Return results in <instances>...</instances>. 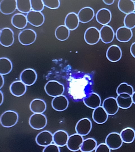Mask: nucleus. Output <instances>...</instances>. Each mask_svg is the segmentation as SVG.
I'll use <instances>...</instances> for the list:
<instances>
[{
    "label": "nucleus",
    "instance_id": "2eb2a0df",
    "mask_svg": "<svg viewBox=\"0 0 135 152\" xmlns=\"http://www.w3.org/2000/svg\"><path fill=\"white\" fill-rule=\"evenodd\" d=\"M106 57L111 62L116 63L121 59V49L117 45H112L107 50Z\"/></svg>",
    "mask_w": 135,
    "mask_h": 152
},
{
    "label": "nucleus",
    "instance_id": "49530a36",
    "mask_svg": "<svg viewBox=\"0 0 135 152\" xmlns=\"http://www.w3.org/2000/svg\"></svg>",
    "mask_w": 135,
    "mask_h": 152
},
{
    "label": "nucleus",
    "instance_id": "aec40b11",
    "mask_svg": "<svg viewBox=\"0 0 135 152\" xmlns=\"http://www.w3.org/2000/svg\"><path fill=\"white\" fill-rule=\"evenodd\" d=\"M80 22L82 23H87L93 19L95 11L90 7H85L81 9L77 14Z\"/></svg>",
    "mask_w": 135,
    "mask_h": 152
},
{
    "label": "nucleus",
    "instance_id": "6e6552de",
    "mask_svg": "<svg viewBox=\"0 0 135 152\" xmlns=\"http://www.w3.org/2000/svg\"><path fill=\"white\" fill-rule=\"evenodd\" d=\"M84 39L87 44L95 45L101 39L100 31L95 27L88 28L84 34Z\"/></svg>",
    "mask_w": 135,
    "mask_h": 152
},
{
    "label": "nucleus",
    "instance_id": "473e14b6",
    "mask_svg": "<svg viewBox=\"0 0 135 152\" xmlns=\"http://www.w3.org/2000/svg\"><path fill=\"white\" fill-rule=\"evenodd\" d=\"M97 146V142L96 140L89 138L84 140L80 150L82 152H91L95 151Z\"/></svg>",
    "mask_w": 135,
    "mask_h": 152
},
{
    "label": "nucleus",
    "instance_id": "c85d7f7f",
    "mask_svg": "<svg viewBox=\"0 0 135 152\" xmlns=\"http://www.w3.org/2000/svg\"><path fill=\"white\" fill-rule=\"evenodd\" d=\"M135 4L131 0H120L118 3V8L120 11L126 15L134 12Z\"/></svg>",
    "mask_w": 135,
    "mask_h": 152
},
{
    "label": "nucleus",
    "instance_id": "ea45409f",
    "mask_svg": "<svg viewBox=\"0 0 135 152\" xmlns=\"http://www.w3.org/2000/svg\"><path fill=\"white\" fill-rule=\"evenodd\" d=\"M111 149L106 143L98 145L95 150V152H111Z\"/></svg>",
    "mask_w": 135,
    "mask_h": 152
},
{
    "label": "nucleus",
    "instance_id": "c9c22d12",
    "mask_svg": "<svg viewBox=\"0 0 135 152\" xmlns=\"http://www.w3.org/2000/svg\"><path fill=\"white\" fill-rule=\"evenodd\" d=\"M125 27L131 29L135 27V12L127 15L124 19Z\"/></svg>",
    "mask_w": 135,
    "mask_h": 152
},
{
    "label": "nucleus",
    "instance_id": "423d86ee",
    "mask_svg": "<svg viewBox=\"0 0 135 152\" xmlns=\"http://www.w3.org/2000/svg\"><path fill=\"white\" fill-rule=\"evenodd\" d=\"M15 42L14 33L12 29L4 28L0 31V44L4 47L12 45Z\"/></svg>",
    "mask_w": 135,
    "mask_h": 152
},
{
    "label": "nucleus",
    "instance_id": "b1692460",
    "mask_svg": "<svg viewBox=\"0 0 135 152\" xmlns=\"http://www.w3.org/2000/svg\"><path fill=\"white\" fill-rule=\"evenodd\" d=\"M80 24L77 14L74 12L69 13L66 16L64 25L70 31H73L77 28Z\"/></svg>",
    "mask_w": 135,
    "mask_h": 152
},
{
    "label": "nucleus",
    "instance_id": "37998d69",
    "mask_svg": "<svg viewBox=\"0 0 135 152\" xmlns=\"http://www.w3.org/2000/svg\"><path fill=\"white\" fill-rule=\"evenodd\" d=\"M103 1L107 5H112L115 2L114 0H103Z\"/></svg>",
    "mask_w": 135,
    "mask_h": 152
},
{
    "label": "nucleus",
    "instance_id": "72a5a7b5",
    "mask_svg": "<svg viewBox=\"0 0 135 152\" xmlns=\"http://www.w3.org/2000/svg\"><path fill=\"white\" fill-rule=\"evenodd\" d=\"M17 10L23 13L28 14L32 10L31 0H17Z\"/></svg>",
    "mask_w": 135,
    "mask_h": 152
},
{
    "label": "nucleus",
    "instance_id": "79ce46f5",
    "mask_svg": "<svg viewBox=\"0 0 135 152\" xmlns=\"http://www.w3.org/2000/svg\"><path fill=\"white\" fill-rule=\"evenodd\" d=\"M4 85V76L0 75V89H1Z\"/></svg>",
    "mask_w": 135,
    "mask_h": 152
},
{
    "label": "nucleus",
    "instance_id": "e433bc0d",
    "mask_svg": "<svg viewBox=\"0 0 135 152\" xmlns=\"http://www.w3.org/2000/svg\"><path fill=\"white\" fill-rule=\"evenodd\" d=\"M32 10L42 12L43 10L44 5L43 0H31Z\"/></svg>",
    "mask_w": 135,
    "mask_h": 152
},
{
    "label": "nucleus",
    "instance_id": "a19ab883",
    "mask_svg": "<svg viewBox=\"0 0 135 152\" xmlns=\"http://www.w3.org/2000/svg\"><path fill=\"white\" fill-rule=\"evenodd\" d=\"M130 53L132 56L135 58V42L133 43L130 47Z\"/></svg>",
    "mask_w": 135,
    "mask_h": 152
},
{
    "label": "nucleus",
    "instance_id": "0eeeda50",
    "mask_svg": "<svg viewBox=\"0 0 135 152\" xmlns=\"http://www.w3.org/2000/svg\"><path fill=\"white\" fill-rule=\"evenodd\" d=\"M92 123L88 118H83L79 120L75 126L76 133L83 136L88 135L91 131Z\"/></svg>",
    "mask_w": 135,
    "mask_h": 152
},
{
    "label": "nucleus",
    "instance_id": "7ed1b4c3",
    "mask_svg": "<svg viewBox=\"0 0 135 152\" xmlns=\"http://www.w3.org/2000/svg\"><path fill=\"white\" fill-rule=\"evenodd\" d=\"M29 124L34 129L40 130L45 127L47 124V119L43 113H34L30 117Z\"/></svg>",
    "mask_w": 135,
    "mask_h": 152
},
{
    "label": "nucleus",
    "instance_id": "9b49d317",
    "mask_svg": "<svg viewBox=\"0 0 135 152\" xmlns=\"http://www.w3.org/2000/svg\"><path fill=\"white\" fill-rule=\"evenodd\" d=\"M84 140L83 136L77 133L69 136L66 145L68 149L73 152L80 151Z\"/></svg>",
    "mask_w": 135,
    "mask_h": 152
},
{
    "label": "nucleus",
    "instance_id": "7c9ffc66",
    "mask_svg": "<svg viewBox=\"0 0 135 152\" xmlns=\"http://www.w3.org/2000/svg\"><path fill=\"white\" fill-rule=\"evenodd\" d=\"M70 30L65 25H60L55 30V37L60 41H65L69 37Z\"/></svg>",
    "mask_w": 135,
    "mask_h": 152
},
{
    "label": "nucleus",
    "instance_id": "f03ea898",
    "mask_svg": "<svg viewBox=\"0 0 135 152\" xmlns=\"http://www.w3.org/2000/svg\"><path fill=\"white\" fill-rule=\"evenodd\" d=\"M19 119L18 114L12 110H7L4 112L1 116L0 122L4 128L12 127L16 124Z\"/></svg>",
    "mask_w": 135,
    "mask_h": 152
},
{
    "label": "nucleus",
    "instance_id": "4be33fe9",
    "mask_svg": "<svg viewBox=\"0 0 135 152\" xmlns=\"http://www.w3.org/2000/svg\"><path fill=\"white\" fill-rule=\"evenodd\" d=\"M108 115L102 106H100L94 110L92 114V118L98 124H103L107 121Z\"/></svg>",
    "mask_w": 135,
    "mask_h": 152
},
{
    "label": "nucleus",
    "instance_id": "20e7f679",
    "mask_svg": "<svg viewBox=\"0 0 135 152\" xmlns=\"http://www.w3.org/2000/svg\"><path fill=\"white\" fill-rule=\"evenodd\" d=\"M37 34L31 29H25L22 30L18 35L19 42L24 46H28L35 42Z\"/></svg>",
    "mask_w": 135,
    "mask_h": 152
},
{
    "label": "nucleus",
    "instance_id": "ddd939ff",
    "mask_svg": "<svg viewBox=\"0 0 135 152\" xmlns=\"http://www.w3.org/2000/svg\"><path fill=\"white\" fill-rule=\"evenodd\" d=\"M102 107L109 115H114L118 112L119 107L116 99L112 97L106 99L103 102Z\"/></svg>",
    "mask_w": 135,
    "mask_h": 152
},
{
    "label": "nucleus",
    "instance_id": "39448f33",
    "mask_svg": "<svg viewBox=\"0 0 135 152\" xmlns=\"http://www.w3.org/2000/svg\"><path fill=\"white\" fill-rule=\"evenodd\" d=\"M37 74L34 69L28 68L22 71L20 75V80L27 86H31L35 83L37 80Z\"/></svg>",
    "mask_w": 135,
    "mask_h": 152
},
{
    "label": "nucleus",
    "instance_id": "393cba45",
    "mask_svg": "<svg viewBox=\"0 0 135 152\" xmlns=\"http://www.w3.org/2000/svg\"><path fill=\"white\" fill-rule=\"evenodd\" d=\"M69 135L67 132L63 130H59L53 134V140L54 143L59 147L66 145Z\"/></svg>",
    "mask_w": 135,
    "mask_h": 152
},
{
    "label": "nucleus",
    "instance_id": "a18cd8bd",
    "mask_svg": "<svg viewBox=\"0 0 135 152\" xmlns=\"http://www.w3.org/2000/svg\"><path fill=\"white\" fill-rule=\"evenodd\" d=\"M132 99L133 103L135 104V91L133 93L132 95Z\"/></svg>",
    "mask_w": 135,
    "mask_h": 152
},
{
    "label": "nucleus",
    "instance_id": "f8f14e48",
    "mask_svg": "<svg viewBox=\"0 0 135 152\" xmlns=\"http://www.w3.org/2000/svg\"><path fill=\"white\" fill-rule=\"evenodd\" d=\"M85 105L90 109H94L101 106V99L97 93H90L83 99Z\"/></svg>",
    "mask_w": 135,
    "mask_h": 152
},
{
    "label": "nucleus",
    "instance_id": "6ab92c4d",
    "mask_svg": "<svg viewBox=\"0 0 135 152\" xmlns=\"http://www.w3.org/2000/svg\"><path fill=\"white\" fill-rule=\"evenodd\" d=\"M96 20L102 26L107 25L111 21L112 13L109 9L102 8L98 11L96 15Z\"/></svg>",
    "mask_w": 135,
    "mask_h": 152
},
{
    "label": "nucleus",
    "instance_id": "2f4dec72",
    "mask_svg": "<svg viewBox=\"0 0 135 152\" xmlns=\"http://www.w3.org/2000/svg\"><path fill=\"white\" fill-rule=\"evenodd\" d=\"M13 69V64L10 60L7 58H0V75H6L9 74Z\"/></svg>",
    "mask_w": 135,
    "mask_h": 152
},
{
    "label": "nucleus",
    "instance_id": "58836bf2",
    "mask_svg": "<svg viewBox=\"0 0 135 152\" xmlns=\"http://www.w3.org/2000/svg\"><path fill=\"white\" fill-rule=\"evenodd\" d=\"M43 152H60L59 147L55 144H50L45 147Z\"/></svg>",
    "mask_w": 135,
    "mask_h": 152
},
{
    "label": "nucleus",
    "instance_id": "9d476101",
    "mask_svg": "<svg viewBox=\"0 0 135 152\" xmlns=\"http://www.w3.org/2000/svg\"><path fill=\"white\" fill-rule=\"evenodd\" d=\"M28 23L35 27L42 26L45 21V16L42 12L31 10L27 14Z\"/></svg>",
    "mask_w": 135,
    "mask_h": 152
},
{
    "label": "nucleus",
    "instance_id": "a878e982",
    "mask_svg": "<svg viewBox=\"0 0 135 152\" xmlns=\"http://www.w3.org/2000/svg\"><path fill=\"white\" fill-rule=\"evenodd\" d=\"M28 20L26 16L21 13L14 15L11 19V23L14 27L18 29H23L27 26Z\"/></svg>",
    "mask_w": 135,
    "mask_h": 152
},
{
    "label": "nucleus",
    "instance_id": "4c0bfd02",
    "mask_svg": "<svg viewBox=\"0 0 135 152\" xmlns=\"http://www.w3.org/2000/svg\"><path fill=\"white\" fill-rule=\"evenodd\" d=\"M45 7L50 10H57L60 7L59 0H43Z\"/></svg>",
    "mask_w": 135,
    "mask_h": 152
},
{
    "label": "nucleus",
    "instance_id": "c756f323",
    "mask_svg": "<svg viewBox=\"0 0 135 152\" xmlns=\"http://www.w3.org/2000/svg\"><path fill=\"white\" fill-rule=\"evenodd\" d=\"M120 135L125 143H132L135 139V131L131 128L127 127L123 129Z\"/></svg>",
    "mask_w": 135,
    "mask_h": 152
},
{
    "label": "nucleus",
    "instance_id": "1a4fd4ad",
    "mask_svg": "<svg viewBox=\"0 0 135 152\" xmlns=\"http://www.w3.org/2000/svg\"><path fill=\"white\" fill-rule=\"evenodd\" d=\"M123 143L120 135L118 133H109L106 138L105 143L112 150L118 149L123 145Z\"/></svg>",
    "mask_w": 135,
    "mask_h": 152
},
{
    "label": "nucleus",
    "instance_id": "a211bd4d",
    "mask_svg": "<svg viewBox=\"0 0 135 152\" xmlns=\"http://www.w3.org/2000/svg\"><path fill=\"white\" fill-rule=\"evenodd\" d=\"M17 9V0H2L0 2V11L4 15H11Z\"/></svg>",
    "mask_w": 135,
    "mask_h": 152
},
{
    "label": "nucleus",
    "instance_id": "5701e85b",
    "mask_svg": "<svg viewBox=\"0 0 135 152\" xmlns=\"http://www.w3.org/2000/svg\"><path fill=\"white\" fill-rule=\"evenodd\" d=\"M9 91L12 95L19 97L23 96L26 92L27 86L20 80L16 81L10 86Z\"/></svg>",
    "mask_w": 135,
    "mask_h": 152
},
{
    "label": "nucleus",
    "instance_id": "f704fd0d",
    "mask_svg": "<svg viewBox=\"0 0 135 152\" xmlns=\"http://www.w3.org/2000/svg\"><path fill=\"white\" fill-rule=\"evenodd\" d=\"M134 92L133 87L126 83H123L119 85L116 90V93L117 95L125 93L128 94L132 96Z\"/></svg>",
    "mask_w": 135,
    "mask_h": 152
},
{
    "label": "nucleus",
    "instance_id": "f3484780",
    "mask_svg": "<svg viewBox=\"0 0 135 152\" xmlns=\"http://www.w3.org/2000/svg\"><path fill=\"white\" fill-rule=\"evenodd\" d=\"M35 140L38 145L41 147L47 146L53 142V134L50 131H42L38 134Z\"/></svg>",
    "mask_w": 135,
    "mask_h": 152
},
{
    "label": "nucleus",
    "instance_id": "c03bdc74",
    "mask_svg": "<svg viewBox=\"0 0 135 152\" xmlns=\"http://www.w3.org/2000/svg\"><path fill=\"white\" fill-rule=\"evenodd\" d=\"M0 96H1V100H0V105H1L4 102V95L2 92L1 91H0Z\"/></svg>",
    "mask_w": 135,
    "mask_h": 152
},
{
    "label": "nucleus",
    "instance_id": "4468645a",
    "mask_svg": "<svg viewBox=\"0 0 135 152\" xmlns=\"http://www.w3.org/2000/svg\"><path fill=\"white\" fill-rule=\"evenodd\" d=\"M52 107L55 110L58 112H63L68 108L69 101L68 98L63 95L58 96L53 99Z\"/></svg>",
    "mask_w": 135,
    "mask_h": 152
},
{
    "label": "nucleus",
    "instance_id": "dca6fc26",
    "mask_svg": "<svg viewBox=\"0 0 135 152\" xmlns=\"http://www.w3.org/2000/svg\"><path fill=\"white\" fill-rule=\"evenodd\" d=\"M100 34L101 40L105 44L112 42L115 35L113 28L108 25L102 27L100 30Z\"/></svg>",
    "mask_w": 135,
    "mask_h": 152
},
{
    "label": "nucleus",
    "instance_id": "bb28decb",
    "mask_svg": "<svg viewBox=\"0 0 135 152\" xmlns=\"http://www.w3.org/2000/svg\"><path fill=\"white\" fill-rule=\"evenodd\" d=\"M30 109L34 113H43L47 110V104L42 99H34L30 103Z\"/></svg>",
    "mask_w": 135,
    "mask_h": 152
},
{
    "label": "nucleus",
    "instance_id": "cd10ccee",
    "mask_svg": "<svg viewBox=\"0 0 135 152\" xmlns=\"http://www.w3.org/2000/svg\"><path fill=\"white\" fill-rule=\"evenodd\" d=\"M116 100L119 108L123 109L129 108L133 103L132 96L125 93L118 95Z\"/></svg>",
    "mask_w": 135,
    "mask_h": 152
},
{
    "label": "nucleus",
    "instance_id": "412c9836",
    "mask_svg": "<svg viewBox=\"0 0 135 152\" xmlns=\"http://www.w3.org/2000/svg\"><path fill=\"white\" fill-rule=\"evenodd\" d=\"M115 36L119 42H128L133 37V31L131 29L126 27H120L117 29Z\"/></svg>",
    "mask_w": 135,
    "mask_h": 152
},
{
    "label": "nucleus",
    "instance_id": "f257e3e1",
    "mask_svg": "<svg viewBox=\"0 0 135 152\" xmlns=\"http://www.w3.org/2000/svg\"><path fill=\"white\" fill-rule=\"evenodd\" d=\"M44 89L47 94L53 98L63 95L65 91L63 85L53 80L48 82L45 85Z\"/></svg>",
    "mask_w": 135,
    "mask_h": 152
}]
</instances>
